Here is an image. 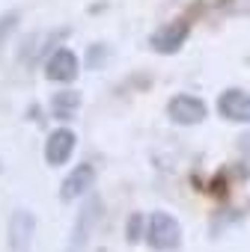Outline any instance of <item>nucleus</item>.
<instances>
[{
  "label": "nucleus",
  "mask_w": 250,
  "mask_h": 252,
  "mask_svg": "<svg viewBox=\"0 0 250 252\" xmlns=\"http://www.w3.org/2000/svg\"><path fill=\"white\" fill-rule=\"evenodd\" d=\"M78 107H81V95L78 92H57L54 98H51V113H54V119H60V122H69L75 113H78Z\"/></svg>",
  "instance_id": "9d476101"
},
{
  "label": "nucleus",
  "mask_w": 250,
  "mask_h": 252,
  "mask_svg": "<svg viewBox=\"0 0 250 252\" xmlns=\"http://www.w3.org/2000/svg\"><path fill=\"white\" fill-rule=\"evenodd\" d=\"M45 74H48V80L72 83V80L78 77V57H75V51L57 48V51L48 57V63H45Z\"/></svg>",
  "instance_id": "0eeeda50"
},
{
  "label": "nucleus",
  "mask_w": 250,
  "mask_h": 252,
  "mask_svg": "<svg viewBox=\"0 0 250 252\" xmlns=\"http://www.w3.org/2000/svg\"><path fill=\"white\" fill-rule=\"evenodd\" d=\"M6 231H9V246H12V252H27L30 243H33V234H36V217H33V211L18 208V211L9 217Z\"/></svg>",
  "instance_id": "20e7f679"
},
{
  "label": "nucleus",
  "mask_w": 250,
  "mask_h": 252,
  "mask_svg": "<svg viewBox=\"0 0 250 252\" xmlns=\"http://www.w3.org/2000/svg\"><path fill=\"white\" fill-rule=\"evenodd\" d=\"M143 237H146V243H149L155 252H173V249H179V243H182V225H179V220H176L173 214L155 211V214H149V220H146Z\"/></svg>",
  "instance_id": "f257e3e1"
},
{
  "label": "nucleus",
  "mask_w": 250,
  "mask_h": 252,
  "mask_svg": "<svg viewBox=\"0 0 250 252\" xmlns=\"http://www.w3.org/2000/svg\"><path fill=\"white\" fill-rule=\"evenodd\" d=\"M92 184H95V166H92V163H78V166L66 175V181H63V187H60V199H63V202H75V199L86 196V193L92 190Z\"/></svg>",
  "instance_id": "39448f33"
},
{
  "label": "nucleus",
  "mask_w": 250,
  "mask_h": 252,
  "mask_svg": "<svg viewBox=\"0 0 250 252\" xmlns=\"http://www.w3.org/2000/svg\"><path fill=\"white\" fill-rule=\"evenodd\" d=\"M137 231H140V214H134V217H131V225H128V237L134 240V237H137Z\"/></svg>",
  "instance_id": "ddd939ff"
},
{
  "label": "nucleus",
  "mask_w": 250,
  "mask_h": 252,
  "mask_svg": "<svg viewBox=\"0 0 250 252\" xmlns=\"http://www.w3.org/2000/svg\"><path fill=\"white\" fill-rule=\"evenodd\" d=\"M185 39H188V24L185 21H176V24H167V27L155 30L152 39H149V45L158 54H176L185 45Z\"/></svg>",
  "instance_id": "1a4fd4ad"
},
{
  "label": "nucleus",
  "mask_w": 250,
  "mask_h": 252,
  "mask_svg": "<svg viewBox=\"0 0 250 252\" xmlns=\"http://www.w3.org/2000/svg\"><path fill=\"white\" fill-rule=\"evenodd\" d=\"M86 63H89V68H98V65H104V63H107V48H104V45H92V48H89V57H86Z\"/></svg>",
  "instance_id": "f8f14e48"
},
{
  "label": "nucleus",
  "mask_w": 250,
  "mask_h": 252,
  "mask_svg": "<svg viewBox=\"0 0 250 252\" xmlns=\"http://www.w3.org/2000/svg\"><path fill=\"white\" fill-rule=\"evenodd\" d=\"M167 116L176 125H197V122L206 119V101L197 98V95H188V92L173 95L167 101Z\"/></svg>",
  "instance_id": "7ed1b4c3"
},
{
  "label": "nucleus",
  "mask_w": 250,
  "mask_h": 252,
  "mask_svg": "<svg viewBox=\"0 0 250 252\" xmlns=\"http://www.w3.org/2000/svg\"><path fill=\"white\" fill-rule=\"evenodd\" d=\"M98 217H101V202H98L95 196H89V199L83 202V208L78 211V220H75V225H72L69 252H81V249L89 243V237H92V231H95V225H98Z\"/></svg>",
  "instance_id": "f03ea898"
},
{
  "label": "nucleus",
  "mask_w": 250,
  "mask_h": 252,
  "mask_svg": "<svg viewBox=\"0 0 250 252\" xmlns=\"http://www.w3.org/2000/svg\"><path fill=\"white\" fill-rule=\"evenodd\" d=\"M75 146H78V137L69 128H57V131H51V137L45 143V160L51 166H63V163H69Z\"/></svg>",
  "instance_id": "6e6552de"
},
{
  "label": "nucleus",
  "mask_w": 250,
  "mask_h": 252,
  "mask_svg": "<svg viewBox=\"0 0 250 252\" xmlns=\"http://www.w3.org/2000/svg\"><path fill=\"white\" fill-rule=\"evenodd\" d=\"M217 113L229 122H250V92L244 89H226L217 98Z\"/></svg>",
  "instance_id": "423d86ee"
},
{
  "label": "nucleus",
  "mask_w": 250,
  "mask_h": 252,
  "mask_svg": "<svg viewBox=\"0 0 250 252\" xmlns=\"http://www.w3.org/2000/svg\"><path fill=\"white\" fill-rule=\"evenodd\" d=\"M21 21V15L12 9V12H6L3 18H0V45H3V39H9V33L15 30V24Z\"/></svg>",
  "instance_id": "9b49d317"
},
{
  "label": "nucleus",
  "mask_w": 250,
  "mask_h": 252,
  "mask_svg": "<svg viewBox=\"0 0 250 252\" xmlns=\"http://www.w3.org/2000/svg\"><path fill=\"white\" fill-rule=\"evenodd\" d=\"M241 149L250 155V134H244V137H241Z\"/></svg>",
  "instance_id": "4468645a"
}]
</instances>
